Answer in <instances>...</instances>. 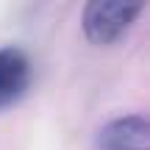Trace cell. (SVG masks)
I'll return each instance as SVG.
<instances>
[{
  "label": "cell",
  "mask_w": 150,
  "mask_h": 150,
  "mask_svg": "<svg viewBox=\"0 0 150 150\" xmlns=\"http://www.w3.org/2000/svg\"><path fill=\"white\" fill-rule=\"evenodd\" d=\"M142 14V6L136 3H120V0H95L81 14L83 36L97 47L114 45L131 31L136 17Z\"/></svg>",
  "instance_id": "cell-1"
},
{
  "label": "cell",
  "mask_w": 150,
  "mask_h": 150,
  "mask_svg": "<svg viewBox=\"0 0 150 150\" xmlns=\"http://www.w3.org/2000/svg\"><path fill=\"white\" fill-rule=\"evenodd\" d=\"M150 125L142 114H125L97 131V150H147Z\"/></svg>",
  "instance_id": "cell-3"
},
{
  "label": "cell",
  "mask_w": 150,
  "mask_h": 150,
  "mask_svg": "<svg viewBox=\"0 0 150 150\" xmlns=\"http://www.w3.org/2000/svg\"><path fill=\"white\" fill-rule=\"evenodd\" d=\"M33 83V64L22 47H0V108L14 106Z\"/></svg>",
  "instance_id": "cell-2"
}]
</instances>
